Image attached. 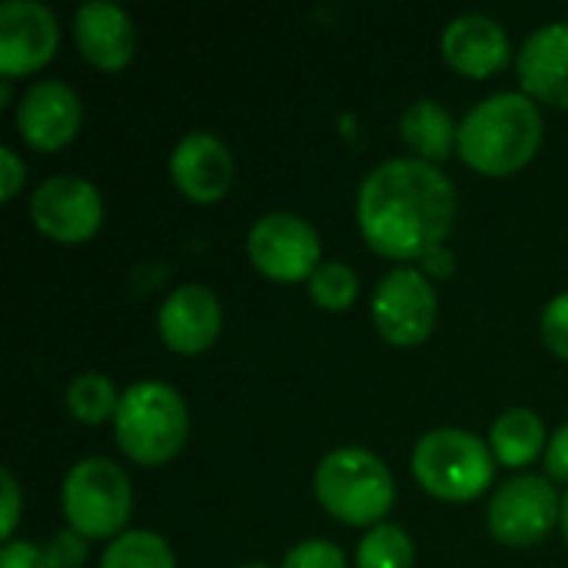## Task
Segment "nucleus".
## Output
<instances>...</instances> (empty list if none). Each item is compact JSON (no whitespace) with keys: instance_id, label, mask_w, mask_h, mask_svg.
I'll return each instance as SVG.
<instances>
[{"instance_id":"f8f14e48","label":"nucleus","mask_w":568,"mask_h":568,"mask_svg":"<svg viewBox=\"0 0 568 568\" xmlns=\"http://www.w3.org/2000/svg\"><path fill=\"white\" fill-rule=\"evenodd\" d=\"M17 133L30 150H63L83 123V103L63 80H37L17 103Z\"/></svg>"},{"instance_id":"dca6fc26","label":"nucleus","mask_w":568,"mask_h":568,"mask_svg":"<svg viewBox=\"0 0 568 568\" xmlns=\"http://www.w3.org/2000/svg\"><path fill=\"white\" fill-rule=\"evenodd\" d=\"M523 93L549 103L556 110H568V20L542 23L523 40L516 57Z\"/></svg>"},{"instance_id":"72a5a7b5","label":"nucleus","mask_w":568,"mask_h":568,"mask_svg":"<svg viewBox=\"0 0 568 568\" xmlns=\"http://www.w3.org/2000/svg\"><path fill=\"white\" fill-rule=\"evenodd\" d=\"M240 568H270V566H263V562H250V566H240Z\"/></svg>"},{"instance_id":"bb28decb","label":"nucleus","mask_w":568,"mask_h":568,"mask_svg":"<svg viewBox=\"0 0 568 568\" xmlns=\"http://www.w3.org/2000/svg\"><path fill=\"white\" fill-rule=\"evenodd\" d=\"M0 568H53L43 546H33L27 539H10L0 549Z\"/></svg>"},{"instance_id":"20e7f679","label":"nucleus","mask_w":568,"mask_h":568,"mask_svg":"<svg viewBox=\"0 0 568 568\" xmlns=\"http://www.w3.org/2000/svg\"><path fill=\"white\" fill-rule=\"evenodd\" d=\"M113 436L120 453L136 466H163L186 446L190 409L183 396L166 383H133L120 393Z\"/></svg>"},{"instance_id":"39448f33","label":"nucleus","mask_w":568,"mask_h":568,"mask_svg":"<svg viewBox=\"0 0 568 568\" xmlns=\"http://www.w3.org/2000/svg\"><path fill=\"white\" fill-rule=\"evenodd\" d=\"M413 476L433 499L473 503L493 486L496 456L476 433L459 426H443V429H429L416 443Z\"/></svg>"},{"instance_id":"f257e3e1","label":"nucleus","mask_w":568,"mask_h":568,"mask_svg":"<svg viewBox=\"0 0 568 568\" xmlns=\"http://www.w3.org/2000/svg\"><path fill=\"white\" fill-rule=\"evenodd\" d=\"M356 220L366 246L386 260H423L446 246L456 223L453 180L416 156L373 166L356 193Z\"/></svg>"},{"instance_id":"6ab92c4d","label":"nucleus","mask_w":568,"mask_h":568,"mask_svg":"<svg viewBox=\"0 0 568 568\" xmlns=\"http://www.w3.org/2000/svg\"><path fill=\"white\" fill-rule=\"evenodd\" d=\"M546 423L539 413L532 409H506L496 423H493V433H489V449L496 456L499 466H509V469H523V466H532L539 456H546Z\"/></svg>"},{"instance_id":"c85d7f7f","label":"nucleus","mask_w":568,"mask_h":568,"mask_svg":"<svg viewBox=\"0 0 568 568\" xmlns=\"http://www.w3.org/2000/svg\"><path fill=\"white\" fill-rule=\"evenodd\" d=\"M0 489H3V506H0L3 509V526H0V539L10 542L13 532H17V523H20V486H17V479H13L10 469L0 473Z\"/></svg>"},{"instance_id":"6e6552de","label":"nucleus","mask_w":568,"mask_h":568,"mask_svg":"<svg viewBox=\"0 0 568 568\" xmlns=\"http://www.w3.org/2000/svg\"><path fill=\"white\" fill-rule=\"evenodd\" d=\"M439 300L429 276L416 266L389 270L373 293V326L376 333L399 349L426 343L436 329Z\"/></svg>"},{"instance_id":"7ed1b4c3","label":"nucleus","mask_w":568,"mask_h":568,"mask_svg":"<svg viewBox=\"0 0 568 568\" xmlns=\"http://www.w3.org/2000/svg\"><path fill=\"white\" fill-rule=\"evenodd\" d=\"M313 493L333 519L359 529L379 526L396 503L389 466L363 446H339L326 453L313 473Z\"/></svg>"},{"instance_id":"473e14b6","label":"nucleus","mask_w":568,"mask_h":568,"mask_svg":"<svg viewBox=\"0 0 568 568\" xmlns=\"http://www.w3.org/2000/svg\"><path fill=\"white\" fill-rule=\"evenodd\" d=\"M559 526H562V539H566L568 546V493L562 496V519H559Z\"/></svg>"},{"instance_id":"1a4fd4ad","label":"nucleus","mask_w":568,"mask_h":568,"mask_svg":"<svg viewBox=\"0 0 568 568\" xmlns=\"http://www.w3.org/2000/svg\"><path fill=\"white\" fill-rule=\"evenodd\" d=\"M246 253L256 273L276 283H300L316 273L320 260V233L313 230L310 220L290 213V210H273L260 216L250 226L246 236Z\"/></svg>"},{"instance_id":"393cba45","label":"nucleus","mask_w":568,"mask_h":568,"mask_svg":"<svg viewBox=\"0 0 568 568\" xmlns=\"http://www.w3.org/2000/svg\"><path fill=\"white\" fill-rule=\"evenodd\" d=\"M542 343L549 346L552 356L568 363V293H559L542 310Z\"/></svg>"},{"instance_id":"cd10ccee","label":"nucleus","mask_w":568,"mask_h":568,"mask_svg":"<svg viewBox=\"0 0 568 568\" xmlns=\"http://www.w3.org/2000/svg\"><path fill=\"white\" fill-rule=\"evenodd\" d=\"M27 180V166L13 146H0V200H13Z\"/></svg>"},{"instance_id":"a878e982","label":"nucleus","mask_w":568,"mask_h":568,"mask_svg":"<svg viewBox=\"0 0 568 568\" xmlns=\"http://www.w3.org/2000/svg\"><path fill=\"white\" fill-rule=\"evenodd\" d=\"M43 549H47L53 568H83V562H87V539L80 532H73L70 526L57 529Z\"/></svg>"},{"instance_id":"9d476101","label":"nucleus","mask_w":568,"mask_h":568,"mask_svg":"<svg viewBox=\"0 0 568 568\" xmlns=\"http://www.w3.org/2000/svg\"><path fill=\"white\" fill-rule=\"evenodd\" d=\"M30 220L47 240L77 246L97 236L103 223V196L90 180L60 173L33 190Z\"/></svg>"},{"instance_id":"2eb2a0df","label":"nucleus","mask_w":568,"mask_h":568,"mask_svg":"<svg viewBox=\"0 0 568 568\" xmlns=\"http://www.w3.org/2000/svg\"><path fill=\"white\" fill-rule=\"evenodd\" d=\"M439 50H443V60L456 73L473 77V80L496 77L513 57L506 27L486 13H463L449 20L443 30Z\"/></svg>"},{"instance_id":"a211bd4d","label":"nucleus","mask_w":568,"mask_h":568,"mask_svg":"<svg viewBox=\"0 0 568 568\" xmlns=\"http://www.w3.org/2000/svg\"><path fill=\"white\" fill-rule=\"evenodd\" d=\"M399 136L403 143L413 150L416 160H426V163H443L456 143H459V123L453 120V113L433 100V97H423V100H413L403 116H399Z\"/></svg>"},{"instance_id":"b1692460","label":"nucleus","mask_w":568,"mask_h":568,"mask_svg":"<svg viewBox=\"0 0 568 568\" xmlns=\"http://www.w3.org/2000/svg\"><path fill=\"white\" fill-rule=\"evenodd\" d=\"M280 568H346V552L326 539H306L283 556Z\"/></svg>"},{"instance_id":"c756f323","label":"nucleus","mask_w":568,"mask_h":568,"mask_svg":"<svg viewBox=\"0 0 568 568\" xmlns=\"http://www.w3.org/2000/svg\"><path fill=\"white\" fill-rule=\"evenodd\" d=\"M546 473L552 483H566L568 486V423L559 426V433L546 446Z\"/></svg>"},{"instance_id":"f3484780","label":"nucleus","mask_w":568,"mask_h":568,"mask_svg":"<svg viewBox=\"0 0 568 568\" xmlns=\"http://www.w3.org/2000/svg\"><path fill=\"white\" fill-rule=\"evenodd\" d=\"M73 40L87 63L116 73L136 53V27L120 3L90 0L73 13Z\"/></svg>"},{"instance_id":"7c9ffc66","label":"nucleus","mask_w":568,"mask_h":568,"mask_svg":"<svg viewBox=\"0 0 568 568\" xmlns=\"http://www.w3.org/2000/svg\"><path fill=\"white\" fill-rule=\"evenodd\" d=\"M419 263H423V273H426V276H449V273L456 270V256H453L446 246H439V250L426 253Z\"/></svg>"},{"instance_id":"412c9836","label":"nucleus","mask_w":568,"mask_h":568,"mask_svg":"<svg viewBox=\"0 0 568 568\" xmlns=\"http://www.w3.org/2000/svg\"><path fill=\"white\" fill-rule=\"evenodd\" d=\"M100 568H176V559L166 539H160L156 532L126 529L123 536L106 542Z\"/></svg>"},{"instance_id":"ddd939ff","label":"nucleus","mask_w":568,"mask_h":568,"mask_svg":"<svg viewBox=\"0 0 568 568\" xmlns=\"http://www.w3.org/2000/svg\"><path fill=\"white\" fill-rule=\"evenodd\" d=\"M160 339L176 356L206 353L223 329V306L216 293L203 283H183L160 303L156 313Z\"/></svg>"},{"instance_id":"9b49d317","label":"nucleus","mask_w":568,"mask_h":568,"mask_svg":"<svg viewBox=\"0 0 568 568\" xmlns=\"http://www.w3.org/2000/svg\"><path fill=\"white\" fill-rule=\"evenodd\" d=\"M60 43V23L40 0H7L0 7V73L27 77L43 70Z\"/></svg>"},{"instance_id":"5701e85b","label":"nucleus","mask_w":568,"mask_h":568,"mask_svg":"<svg viewBox=\"0 0 568 568\" xmlns=\"http://www.w3.org/2000/svg\"><path fill=\"white\" fill-rule=\"evenodd\" d=\"M359 296V276L353 266L339 263V260H323L316 266V273L310 276V300L320 310L339 313L346 306H353Z\"/></svg>"},{"instance_id":"aec40b11","label":"nucleus","mask_w":568,"mask_h":568,"mask_svg":"<svg viewBox=\"0 0 568 568\" xmlns=\"http://www.w3.org/2000/svg\"><path fill=\"white\" fill-rule=\"evenodd\" d=\"M116 406H120V393L103 373H93V369L77 373L67 386V409L83 426H100L113 419Z\"/></svg>"},{"instance_id":"423d86ee","label":"nucleus","mask_w":568,"mask_h":568,"mask_svg":"<svg viewBox=\"0 0 568 568\" xmlns=\"http://www.w3.org/2000/svg\"><path fill=\"white\" fill-rule=\"evenodd\" d=\"M63 516L73 532H80L87 542L106 539L126 532L130 513H133V486L126 473L113 459H80L70 466L63 479Z\"/></svg>"},{"instance_id":"0eeeda50","label":"nucleus","mask_w":568,"mask_h":568,"mask_svg":"<svg viewBox=\"0 0 568 568\" xmlns=\"http://www.w3.org/2000/svg\"><path fill=\"white\" fill-rule=\"evenodd\" d=\"M559 519H562V499L552 479L532 473H519L506 479L486 509V526L493 539L509 549L539 546L542 539L552 536Z\"/></svg>"},{"instance_id":"4468645a","label":"nucleus","mask_w":568,"mask_h":568,"mask_svg":"<svg viewBox=\"0 0 568 568\" xmlns=\"http://www.w3.org/2000/svg\"><path fill=\"white\" fill-rule=\"evenodd\" d=\"M233 173H236V163H233L230 146L206 130L186 133L170 153L173 186L193 203L223 200L226 190L233 186Z\"/></svg>"},{"instance_id":"2f4dec72","label":"nucleus","mask_w":568,"mask_h":568,"mask_svg":"<svg viewBox=\"0 0 568 568\" xmlns=\"http://www.w3.org/2000/svg\"><path fill=\"white\" fill-rule=\"evenodd\" d=\"M10 100H13V80H10V77H3V80H0V103L7 106Z\"/></svg>"},{"instance_id":"f03ea898","label":"nucleus","mask_w":568,"mask_h":568,"mask_svg":"<svg viewBox=\"0 0 568 568\" xmlns=\"http://www.w3.org/2000/svg\"><path fill=\"white\" fill-rule=\"evenodd\" d=\"M542 113L526 93H493L459 120V160L483 176H513L542 146Z\"/></svg>"},{"instance_id":"4be33fe9","label":"nucleus","mask_w":568,"mask_h":568,"mask_svg":"<svg viewBox=\"0 0 568 568\" xmlns=\"http://www.w3.org/2000/svg\"><path fill=\"white\" fill-rule=\"evenodd\" d=\"M416 546L399 526H373L356 549V568H413Z\"/></svg>"}]
</instances>
